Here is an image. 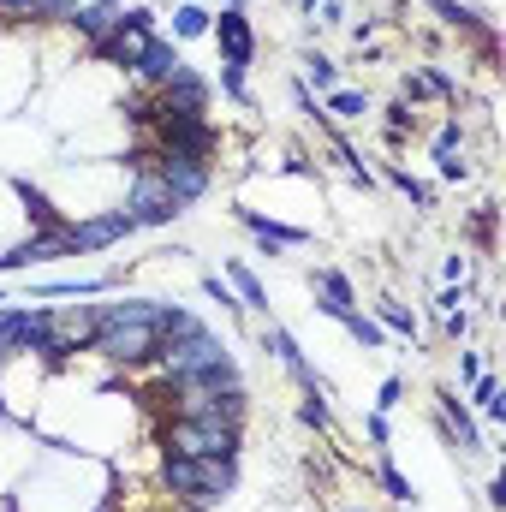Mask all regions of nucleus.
<instances>
[{
	"label": "nucleus",
	"instance_id": "obj_1",
	"mask_svg": "<svg viewBox=\"0 0 506 512\" xmlns=\"http://www.w3.org/2000/svg\"><path fill=\"white\" fill-rule=\"evenodd\" d=\"M161 316H167V304H155V298L96 304V340H90V352H102L120 370L155 364V352H161Z\"/></svg>",
	"mask_w": 506,
	"mask_h": 512
},
{
	"label": "nucleus",
	"instance_id": "obj_2",
	"mask_svg": "<svg viewBox=\"0 0 506 512\" xmlns=\"http://www.w3.org/2000/svg\"><path fill=\"white\" fill-rule=\"evenodd\" d=\"M161 483H167L179 501H191V507H215V501L233 495L239 459H185V453H167V459H161Z\"/></svg>",
	"mask_w": 506,
	"mask_h": 512
},
{
	"label": "nucleus",
	"instance_id": "obj_3",
	"mask_svg": "<svg viewBox=\"0 0 506 512\" xmlns=\"http://www.w3.org/2000/svg\"><path fill=\"white\" fill-rule=\"evenodd\" d=\"M155 364H161V376H167V382H197V376H209V370H227V364H233V352H227V340H221V334L191 328V334H161Z\"/></svg>",
	"mask_w": 506,
	"mask_h": 512
},
{
	"label": "nucleus",
	"instance_id": "obj_4",
	"mask_svg": "<svg viewBox=\"0 0 506 512\" xmlns=\"http://www.w3.org/2000/svg\"><path fill=\"white\" fill-rule=\"evenodd\" d=\"M161 453H185V459H239V429L233 423H203V417H167L155 423Z\"/></svg>",
	"mask_w": 506,
	"mask_h": 512
},
{
	"label": "nucleus",
	"instance_id": "obj_5",
	"mask_svg": "<svg viewBox=\"0 0 506 512\" xmlns=\"http://www.w3.org/2000/svg\"><path fill=\"white\" fill-rule=\"evenodd\" d=\"M96 340V304H66V310H48V334H42V352L54 364H66L72 352H90Z\"/></svg>",
	"mask_w": 506,
	"mask_h": 512
},
{
	"label": "nucleus",
	"instance_id": "obj_6",
	"mask_svg": "<svg viewBox=\"0 0 506 512\" xmlns=\"http://www.w3.org/2000/svg\"><path fill=\"white\" fill-rule=\"evenodd\" d=\"M126 215L137 227H167L173 215H179V203H173V191L161 185V173L149 167V173H137L131 179V197H126Z\"/></svg>",
	"mask_w": 506,
	"mask_h": 512
},
{
	"label": "nucleus",
	"instance_id": "obj_7",
	"mask_svg": "<svg viewBox=\"0 0 506 512\" xmlns=\"http://www.w3.org/2000/svg\"><path fill=\"white\" fill-rule=\"evenodd\" d=\"M155 173H161V185L173 191L179 209L209 191V161H197V155H167V149H155Z\"/></svg>",
	"mask_w": 506,
	"mask_h": 512
},
{
	"label": "nucleus",
	"instance_id": "obj_8",
	"mask_svg": "<svg viewBox=\"0 0 506 512\" xmlns=\"http://www.w3.org/2000/svg\"><path fill=\"white\" fill-rule=\"evenodd\" d=\"M209 30H215V42H221V66H239V72H245V66L256 60V30H251V18H245L239 6H221Z\"/></svg>",
	"mask_w": 506,
	"mask_h": 512
},
{
	"label": "nucleus",
	"instance_id": "obj_9",
	"mask_svg": "<svg viewBox=\"0 0 506 512\" xmlns=\"http://www.w3.org/2000/svg\"><path fill=\"white\" fill-rule=\"evenodd\" d=\"M131 221L126 209H108V215H96V221H78V227H66V251H102V245H114V239H126Z\"/></svg>",
	"mask_w": 506,
	"mask_h": 512
},
{
	"label": "nucleus",
	"instance_id": "obj_10",
	"mask_svg": "<svg viewBox=\"0 0 506 512\" xmlns=\"http://www.w3.org/2000/svg\"><path fill=\"white\" fill-rule=\"evenodd\" d=\"M316 310L334 316V322H346L358 310V292H352V280L340 268H316Z\"/></svg>",
	"mask_w": 506,
	"mask_h": 512
},
{
	"label": "nucleus",
	"instance_id": "obj_11",
	"mask_svg": "<svg viewBox=\"0 0 506 512\" xmlns=\"http://www.w3.org/2000/svg\"><path fill=\"white\" fill-rule=\"evenodd\" d=\"M179 72H185V60H179V48H173V42H149V54L137 60V78H143V84H155V90H161V84H173Z\"/></svg>",
	"mask_w": 506,
	"mask_h": 512
},
{
	"label": "nucleus",
	"instance_id": "obj_12",
	"mask_svg": "<svg viewBox=\"0 0 506 512\" xmlns=\"http://www.w3.org/2000/svg\"><path fill=\"white\" fill-rule=\"evenodd\" d=\"M441 429L459 435V453H483V435H477V423L465 417V405H459L453 387H441Z\"/></svg>",
	"mask_w": 506,
	"mask_h": 512
},
{
	"label": "nucleus",
	"instance_id": "obj_13",
	"mask_svg": "<svg viewBox=\"0 0 506 512\" xmlns=\"http://www.w3.org/2000/svg\"><path fill=\"white\" fill-rule=\"evenodd\" d=\"M12 191H18V203H24V215H30V227L36 233H60L66 221H60V209L48 203V191H36L30 179H12Z\"/></svg>",
	"mask_w": 506,
	"mask_h": 512
},
{
	"label": "nucleus",
	"instance_id": "obj_14",
	"mask_svg": "<svg viewBox=\"0 0 506 512\" xmlns=\"http://www.w3.org/2000/svg\"><path fill=\"white\" fill-rule=\"evenodd\" d=\"M78 36H90V42H102L114 24H120V6L114 0H90V6H72V18H66Z\"/></svg>",
	"mask_w": 506,
	"mask_h": 512
},
{
	"label": "nucleus",
	"instance_id": "obj_15",
	"mask_svg": "<svg viewBox=\"0 0 506 512\" xmlns=\"http://www.w3.org/2000/svg\"><path fill=\"white\" fill-rule=\"evenodd\" d=\"M239 221L251 227V233L262 239V245H268V251H292V245H304V239H310L304 227H280V221H268V215H256V209H245Z\"/></svg>",
	"mask_w": 506,
	"mask_h": 512
},
{
	"label": "nucleus",
	"instance_id": "obj_16",
	"mask_svg": "<svg viewBox=\"0 0 506 512\" xmlns=\"http://www.w3.org/2000/svg\"><path fill=\"white\" fill-rule=\"evenodd\" d=\"M328 114L334 120H364L370 114V96L364 90H328Z\"/></svg>",
	"mask_w": 506,
	"mask_h": 512
},
{
	"label": "nucleus",
	"instance_id": "obj_17",
	"mask_svg": "<svg viewBox=\"0 0 506 512\" xmlns=\"http://www.w3.org/2000/svg\"><path fill=\"white\" fill-rule=\"evenodd\" d=\"M304 78H310L322 96H328V90H340V72H334V60H328V54H310V60H304Z\"/></svg>",
	"mask_w": 506,
	"mask_h": 512
},
{
	"label": "nucleus",
	"instance_id": "obj_18",
	"mask_svg": "<svg viewBox=\"0 0 506 512\" xmlns=\"http://www.w3.org/2000/svg\"><path fill=\"white\" fill-rule=\"evenodd\" d=\"M227 274H233V286H239V298H245V310H256V304H268L262 298V280H256L245 262H227Z\"/></svg>",
	"mask_w": 506,
	"mask_h": 512
},
{
	"label": "nucleus",
	"instance_id": "obj_19",
	"mask_svg": "<svg viewBox=\"0 0 506 512\" xmlns=\"http://www.w3.org/2000/svg\"><path fill=\"white\" fill-rule=\"evenodd\" d=\"M376 310H381V322H387L393 334H405V340H417V316H411L405 304H393V298H381Z\"/></svg>",
	"mask_w": 506,
	"mask_h": 512
},
{
	"label": "nucleus",
	"instance_id": "obj_20",
	"mask_svg": "<svg viewBox=\"0 0 506 512\" xmlns=\"http://www.w3.org/2000/svg\"><path fill=\"white\" fill-rule=\"evenodd\" d=\"M346 334H352L358 346H370V352H376L381 340H387V334H381V322H370L364 310H352V316H346Z\"/></svg>",
	"mask_w": 506,
	"mask_h": 512
},
{
	"label": "nucleus",
	"instance_id": "obj_21",
	"mask_svg": "<svg viewBox=\"0 0 506 512\" xmlns=\"http://www.w3.org/2000/svg\"><path fill=\"white\" fill-rule=\"evenodd\" d=\"M209 24H215V12H203V6H179V18H173L179 36H209Z\"/></svg>",
	"mask_w": 506,
	"mask_h": 512
},
{
	"label": "nucleus",
	"instance_id": "obj_22",
	"mask_svg": "<svg viewBox=\"0 0 506 512\" xmlns=\"http://www.w3.org/2000/svg\"><path fill=\"white\" fill-rule=\"evenodd\" d=\"M435 12H441V24H453V30H483V18L471 12V6H453V0H429Z\"/></svg>",
	"mask_w": 506,
	"mask_h": 512
},
{
	"label": "nucleus",
	"instance_id": "obj_23",
	"mask_svg": "<svg viewBox=\"0 0 506 512\" xmlns=\"http://www.w3.org/2000/svg\"><path fill=\"white\" fill-rule=\"evenodd\" d=\"M381 489H387V495H393V501H399V507H405V501H411V495H417V489H411V483H405V471H399V465H393V459H381Z\"/></svg>",
	"mask_w": 506,
	"mask_h": 512
},
{
	"label": "nucleus",
	"instance_id": "obj_24",
	"mask_svg": "<svg viewBox=\"0 0 506 512\" xmlns=\"http://www.w3.org/2000/svg\"><path fill=\"white\" fill-rule=\"evenodd\" d=\"M387 179H393V185H399V191H405V197H411V203H423V209H429V203H435V191H429V185H417V179H411V173H405V167H387Z\"/></svg>",
	"mask_w": 506,
	"mask_h": 512
},
{
	"label": "nucleus",
	"instance_id": "obj_25",
	"mask_svg": "<svg viewBox=\"0 0 506 512\" xmlns=\"http://www.w3.org/2000/svg\"><path fill=\"white\" fill-rule=\"evenodd\" d=\"M298 417H304V423H310V429H328V399H322V393H316V387H310V399H304V405H298Z\"/></svg>",
	"mask_w": 506,
	"mask_h": 512
},
{
	"label": "nucleus",
	"instance_id": "obj_26",
	"mask_svg": "<svg viewBox=\"0 0 506 512\" xmlns=\"http://www.w3.org/2000/svg\"><path fill=\"white\" fill-rule=\"evenodd\" d=\"M471 233H477L483 245H495V203H483V209H477V221H471Z\"/></svg>",
	"mask_w": 506,
	"mask_h": 512
},
{
	"label": "nucleus",
	"instance_id": "obj_27",
	"mask_svg": "<svg viewBox=\"0 0 506 512\" xmlns=\"http://www.w3.org/2000/svg\"><path fill=\"white\" fill-rule=\"evenodd\" d=\"M441 328H447V340H465L471 334V316L465 310H441Z\"/></svg>",
	"mask_w": 506,
	"mask_h": 512
},
{
	"label": "nucleus",
	"instance_id": "obj_28",
	"mask_svg": "<svg viewBox=\"0 0 506 512\" xmlns=\"http://www.w3.org/2000/svg\"><path fill=\"white\" fill-rule=\"evenodd\" d=\"M459 143H465V131H459V120H453V126H441V131H435V155H453Z\"/></svg>",
	"mask_w": 506,
	"mask_h": 512
},
{
	"label": "nucleus",
	"instance_id": "obj_29",
	"mask_svg": "<svg viewBox=\"0 0 506 512\" xmlns=\"http://www.w3.org/2000/svg\"><path fill=\"white\" fill-rule=\"evenodd\" d=\"M221 90H227L233 102H245V72H239V66H221Z\"/></svg>",
	"mask_w": 506,
	"mask_h": 512
},
{
	"label": "nucleus",
	"instance_id": "obj_30",
	"mask_svg": "<svg viewBox=\"0 0 506 512\" xmlns=\"http://www.w3.org/2000/svg\"><path fill=\"white\" fill-rule=\"evenodd\" d=\"M203 292H209V298H215V304H227V310H239V304H233V292H227V280H221V274H203Z\"/></svg>",
	"mask_w": 506,
	"mask_h": 512
},
{
	"label": "nucleus",
	"instance_id": "obj_31",
	"mask_svg": "<svg viewBox=\"0 0 506 512\" xmlns=\"http://www.w3.org/2000/svg\"><path fill=\"white\" fill-rule=\"evenodd\" d=\"M399 393H405V382H399V376H387V382H381V411H393V405H399Z\"/></svg>",
	"mask_w": 506,
	"mask_h": 512
},
{
	"label": "nucleus",
	"instance_id": "obj_32",
	"mask_svg": "<svg viewBox=\"0 0 506 512\" xmlns=\"http://www.w3.org/2000/svg\"><path fill=\"white\" fill-rule=\"evenodd\" d=\"M0 12H6V18H30V12H36V0H0Z\"/></svg>",
	"mask_w": 506,
	"mask_h": 512
},
{
	"label": "nucleus",
	"instance_id": "obj_33",
	"mask_svg": "<svg viewBox=\"0 0 506 512\" xmlns=\"http://www.w3.org/2000/svg\"><path fill=\"white\" fill-rule=\"evenodd\" d=\"M465 173H471L465 161H453V155H441V179H465Z\"/></svg>",
	"mask_w": 506,
	"mask_h": 512
},
{
	"label": "nucleus",
	"instance_id": "obj_34",
	"mask_svg": "<svg viewBox=\"0 0 506 512\" xmlns=\"http://www.w3.org/2000/svg\"><path fill=\"white\" fill-rule=\"evenodd\" d=\"M459 370H465V382H477V376H483V358H477V352H465V358H459Z\"/></svg>",
	"mask_w": 506,
	"mask_h": 512
},
{
	"label": "nucleus",
	"instance_id": "obj_35",
	"mask_svg": "<svg viewBox=\"0 0 506 512\" xmlns=\"http://www.w3.org/2000/svg\"><path fill=\"white\" fill-rule=\"evenodd\" d=\"M364 429H370V441H376V447H387V417H381V411L364 423Z\"/></svg>",
	"mask_w": 506,
	"mask_h": 512
},
{
	"label": "nucleus",
	"instance_id": "obj_36",
	"mask_svg": "<svg viewBox=\"0 0 506 512\" xmlns=\"http://www.w3.org/2000/svg\"><path fill=\"white\" fill-rule=\"evenodd\" d=\"M340 12H346V0H328L322 6V24H340Z\"/></svg>",
	"mask_w": 506,
	"mask_h": 512
},
{
	"label": "nucleus",
	"instance_id": "obj_37",
	"mask_svg": "<svg viewBox=\"0 0 506 512\" xmlns=\"http://www.w3.org/2000/svg\"><path fill=\"white\" fill-rule=\"evenodd\" d=\"M298 6H304V12H316V0H298Z\"/></svg>",
	"mask_w": 506,
	"mask_h": 512
},
{
	"label": "nucleus",
	"instance_id": "obj_38",
	"mask_svg": "<svg viewBox=\"0 0 506 512\" xmlns=\"http://www.w3.org/2000/svg\"><path fill=\"white\" fill-rule=\"evenodd\" d=\"M227 6H239V0H227Z\"/></svg>",
	"mask_w": 506,
	"mask_h": 512
},
{
	"label": "nucleus",
	"instance_id": "obj_39",
	"mask_svg": "<svg viewBox=\"0 0 506 512\" xmlns=\"http://www.w3.org/2000/svg\"><path fill=\"white\" fill-rule=\"evenodd\" d=\"M0 304H6V298H0Z\"/></svg>",
	"mask_w": 506,
	"mask_h": 512
}]
</instances>
